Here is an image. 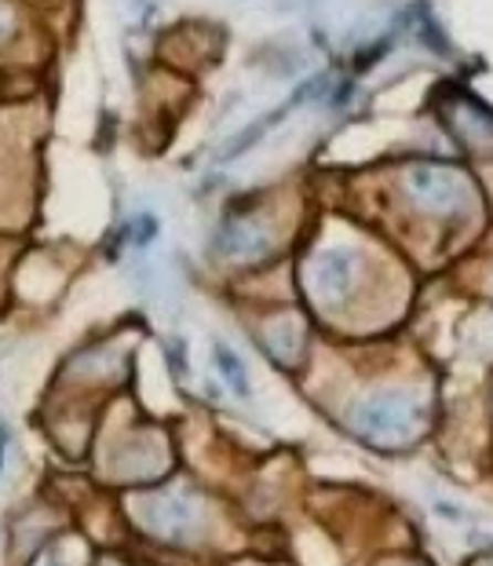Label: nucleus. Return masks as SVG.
I'll use <instances>...</instances> for the list:
<instances>
[{"label": "nucleus", "instance_id": "f257e3e1", "mask_svg": "<svg viewBox=\"0 0 493 566\" xmlns=\"http://www.w3.org/2000/svg\"><path fill=\"white\" fill-rule=\"evenodd\" d=\"M406 417H410V406L402 399H377L369 409H366V424L377 428V431H395L406 424Z\"/></svg>", "mask_w": 493, "mask_h": 566}]
</instances>
